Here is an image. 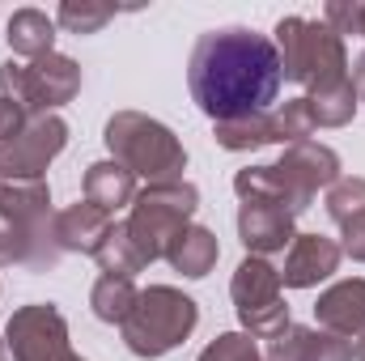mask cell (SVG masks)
Instances as JSON below:
<instances>
[{
    "label": "cell",
    "instance_id": "6da1fadb",
    "mask_svg": "<svg viewBox=\"0 0 365 361\" xmlns=\"http://www.w3.org/2000/svg\"><path fill=\"white\" fill-rule=\"evenodd\" d=\"M280 81H284V68H280L276 43L251 26L204 30L187 60L191 98L212 123L268 111L280 93Z\"/></svg>",
    "mask_w": 365,
    "mask_h": 361
},
{
    "label": "cell",
    "instance_id": "7a4b0ae2",
    "mask_svg": "<svg viewBox=\"0 0 365 361\" xmlns=\"http://www.w3.org/2000/svg\"><path fill=\"white\" fill-rule=\"evenodd\" d=\"M272 43H276V56H280V68H284V81L302 86L306 93L331 90V86L349 81V51H344V39H340L327 21L280 17Z\"/></svg>",
    "mask_w": 365,
    "mask_h": 361
},
{
    "label": "cell",
    "instance_id": "3957f363",
    "mask_svg": "<svg viewBox=\"0 0 365 361\" xmlns=\"http://www.w3.org/2000/svg\"><path fill=\"white\" fill-rule=\"evenodd\" d=\"M106 149L115 162H123L136 179L149 183H182L187 171V149L182 141L153 115L140 111H115L102 132Z\"/></svg>",
    "mask_w": 365,
    "mask_h": 361
},
{
    "label": "cell",
    "instance_id": "277c9868",
    "mask_svg": "<svg viewBox=\"0 0 365 361\" xmlns=\"http://www.w3.org/2000/svg\"><path fill=\"white\" fill-rule=\"evenodd\" d=\"M195 323H200L195 298H187L175 285H149V289H140V298H136V306H132V315L119 332H123L128 353L158 361L166 353H175L195 332Z\"/></svg>",
    "mask_w": 365,
    "mask_h": 361
},
{
    "label": "cell",
    "instance_id": "5b68a950",
    "mask_svg": "<svg viewBox=\"0 0 365 361\" xmlns=\"http://www.w3.org/2000/svg\"><path fill=\"white\" fill-rule=\"evenodd\" d=\"M195 208H200V191L187 179L182 183H149V187L136 191L123 230H128V238L136 243V251H140L145 264L166 260L170 243L191 225Z\"/></svg>",
    "mask_w": 365,
    "mask_h": 361
},
{
    "label": "cell",
    "instance_id": "8992f818",
    "mask_svg": "<svg viewBox=\"0 0 365 361\" xmlns=\"http://www.w3.org/2000/svg\"><path fill=\"white\" fill-rule=\"evenodd\" d=\"M0 93L13 98L26 115H56L64 102L81 93V64L73 56H38V60H4Z\"/></svg>",
    "mask_w": 365,
    "mask_h": 361
},
{
    "label": "cell",
    "instance_id": "52a82bcc",
    "mask_svg": "<svg viewBox=\"0 0 365 361\" xmlns=\"http://www.w3.org/2000/svg\"><path fill=\"white\" fill-rule=\"evenodd\" d=\"M230 298H234V310H238V323L251 340H268L272 345L276 336L293 323L289 319V306L280 298V268H272L268 260L259 255H247L238 268H234V280H230Z\"/></svg>",
    "mask_w": 365,
    "mask_h": 361
},
{
    "label": "cell",
    "instance_id": "ba28073f",
    "mask_svg": "<svg viewBox=\"0 0 365 361\" xmlns=\"http://www.w3.org/2000/svg\"><path fill=\"white\" fill-rule=\"evenodd\" d=\"M4 349L13 361H68V319L51 302H30L9 315L4 323Z\"/></svg>",
    "mask_w": 365,
    "mask_h": 361
},
{
    "label": "cell",
    "instance_id": "9c48e42d",
    "mask_svg": "<svg viewBox=\"0 0 365 361\" xmlns=\"http://www.w3.org/2000/svg\"><path fill=\"white\" fill-rule=\"evenodd\" d=\"M276 179H280V191H284V204L293 213H306L323 187L340 183V153L331 145H319V141L284 145V153L276 162Z\"/></svg>",
    "mask_w": 365,
    "mask_h": 361
},
{
    "label": "cell",
    "instance_id": "30bf717a",
    "mask_svg": "<svg viewBox=\"0 0 365 361\" xmlns=\"http://www.w3.org/2000/svg\"><path fill=\"white\" fill-rule=\"evenodd\" d=\"M68 123L60 115H34L13 141L0 145V179H43L47 166L64 153Z\"/></svg>",
    "mask_w": 365,
    "mask_h": 361
},
{
    "label": "cell",
    "instance_id": "8fae6325",
    "mask_svg": "<svg viewBox=\"0 0 365 361\" xmlns=\"http://www.w3.org/2000/svg\"><path fill=\"white\" fill-rule=\"evenodd\" d=\"M293 221H297V213L284 208V204H272V200H242V208H238V238H242L247 255L268 260L276 251H289V243L297 238Z\"/></svg>",
    "mask_w": 365,
    "mask_h": 361
},
{
    "label": "cell",
    "instance_id": "7c38bea8",
    "mask_svg": "<svg viewBox=\"0 0 365 361\" xmlns=\"http://www.w3.org/2000/svg\"><path fill=\"white\" fill-rule=\"evenodd\" d=\"M340 243L323 238V234H297L284 251V268H280V285L289 289H314L319 280H327L340 268Z\"/></svg>",
    "mask_w": 365,
    "mask_h": 361
},
{
    "label": "cell",
    "instance_id": "4fadbf2b",
    "mask_svg": "<svg viewBox=\"0 0 365 361\" xmlns=\"http://www.w3.org/2000/svg\"><path fill=\"white\" fill-rule=\"evenodd\" d=\"M60 255L64 251H60L56 234H38V230H30V225L0 213V268L17 264V268H30V272H47L56 268Z\"/></svg>",
    "mask_w": 365,
    "mask_h": 361
},
{
    "label": "cell",
    "instance_id": "5bb4252c",
    "mask_svg": "<svg viewBox=\"0 0 365 361\" xmlns=\"http://www.w3.org/2000/svg\"><path fill=\"white\" fill-rule=\"evenodd\" d=\"M314 319L331 336H361L365 332V280L361 276H349V280H336L331 289H323L319 302H314Z\"/></svg>",
    "mask_w": 365,
    "mask_h": 361
},
{
    "label": "cell",
    "instance_id": "9a60e30c",
    "mask_svg": "<svg viewBox=\"0 0 365 361\" xmlns=\"http://www.w3.org/2000/svg\"><path fill=\"white\" fill-rule=\"evenodd\" d=\"M268 361H353V345L344 336L323 332V327L289 323L268 345Z\"/></svg>",
    "mask_w": 365,
    "mask_h": 361
},
{
    "label": "cell",
    "instance_id": "2e32d148",
    "mask_svg": "<svg viewBox=\"0 0 365 361\" xmlns=\"http://www.w3.org/2000/svg\"><path fill=\"white\" fill-rule=\"evenodd\" d=\"M0 213L30 225V230H38V234H56L47 179H0Z\"/></svg>",
    "mask_w": 365,
    "mask_h": 361
},
{
    "label": "cell",
    "instance_id": "e0dca14e",
    "mask_svg": "<svg viewBox=\"0 0 365 361\" xmlns=\"http://www.w3.org/2000/svg\"><path fill=\"white\" fill-rule=\"evenodd\" d=\"M106 234H110V217L102 208H93L90 200H77L64 213H56V243H60V251L93 255Z\"/></svg>",
    "mask_w": 365,
    "mask_h": 361
},
{
    "label": "cell",
    "instance_id": "ac0fdd59",
    "mask_svg": "<svg viewBox=\"0 0 365 361\" xmlns=\"http://www.w3.org/2000/svg\"><path fill=\"white\" fill-rule=\"evenodd\" d=\"M81 191H86V200H90L93 208H102V213L110 217V213H119V208H132V200H136L140 187H136V175H132L123 162L106 158V162H93L90 171H86Z\"/></svg>",
    "mask_w": 365,
    "mask_h": 361
},
{
    "label": "cell",
    "instance_id": "d6986e66",
    "mask_svg": "<svg viewBox=\"0 0 365 361\" xmlns=\"http://www.w3.org/2000/svg\"><path fill=\"white\" fill-rule=\"evenodd\" d=\"M217 260H221V243L204 225H187L179 238L170 243V251H166V264L175 272H182V276H191V280L208 276V272L217 268Z\"/></svg>",
    "mask_w": 365,
    "mask_h": 361
},
{
    "label": "cell",
    "instance_id": "ffe728a7",
    "mask_svg": "<svg viewBox=\"0 0 365 361\" xmlns=\"http://www.w3.org/2000/svg\"><path fill=\"white\" fill-rule=\"evenodd\" d=\"M4 39L13 47V56L38 60L56 51V17H47L43 9H17L4 26Z\"/></svg>",
    "mask_w": 365,
    "mask_h": 361
},
{
    "label": "cell",
    "instance_id": "44dd1931",
    "mask_svg": "<svg viewBox=\"0 0 365 361\" xmlns=\"http://www.w3.org/2000/svg\"><path fill=\"white\" fill-rule=\"evenodd\" d=\"M212 136H217V145H221V149H230V153H247V149L280 145L272 111H259V115H242V119L212 123Z\"/></svg>",
    "mask_w": 365,
    "mask_h": 361
},
{
    "label": "cell",
    "instance_id": "7402d4cb",
    "mask_svg": "<svg viewBox=\"0 0 365 361\" xmlns=\"http://www.w3.org/2000/svg\"><path fill=\"white\" fill-rule=\"evenodd\" d=\"M136 298H140V289L128 276H98L90 289V310L102 323H119L123 327L132 306H136Z\"/></svg>",
    "mask_w": 365,
    "mask_h": 361
},
{
    "label": "cell",
    "instance_id": "603a6c76",
    "mask_svg": "<svg viewBox=\"0 0 365 361\" xmlns=\"http://www.w3.org/2000/svg\"><path fill=\"white\" fill-rule=\"evenodd\" d=\"M93 260H98L102 276H128V280H132L140 268H149V264L140 260V251H136V243L128 238L123 225H110V234L102 238V247L93 251Z\"/></svg>",
    "mask_w": 365,
    "mask_h": 361
},
{
    "label": "cell",
    "instance_id": "cb8c5ba5",
    "mask_svg": "<svg viewBox=\"0 0 365 361\" xmlns=\"http://www.w3.org/2000/svg\"><path fill=\"white\" fill-rule=\"evenodd\" d=\"M306 102H310L319 128H344V123H353V115H357V106H361L353 81H340V86H331V90L306 93Z\"/></svg>",
    "mask_w": 365,
    "mask_h": 361
},
{
    "label": "cell",
    "instance_id": "d4e9b609",
    "mask_svg": "<svg viewBox=\"0 0 365 361\" xmlns=\"http://www.w3.org/2000/svg\"><path fill=\"white\" fill-rule=\"evenodd\" d=\"M272 119H276L280 145H302V141H310V132L319 128V123H314V111H310V102H306V93H302V98H284L272 111Z\"/></svg>",
    "mask_w": 365,
    "mask_h": 361
},
{
    "label": "cell",
    "instance_id": "484cf974",
    "mask_svg": "<svg viewBox=\"0 0 365 361\" xmlns=\"http://www.w3.org/2000/svg\"><path fill=\"white\" fill-rule=\"evenodd\" d=\"M110 17H115V9L102 0H64L56 13V26L68 34H98Z\"/></svg>",
    "mask_w": 365,
    "mask_h": 361
},
{
    "label": "cell",
    "instance_id": "4316f807",
    "mask_svg": "<svg viewBox=\"0 0 365 361\" xmlns=\"http://www.w3.org/2000/svg\"><path fill=\"white\" fill-rule=\"evenodd\" d=\"M357 213H365V179L361 175H349V179H340L336 187H327V217L336 225L353 221Z\"/></svg>",
    "mask_w": 365,
    "mask_h": 361
},
{
    "label": "cell",
    "instance_id": "83f0119b",
    "mask_svg": "<svg viewBox=\"0 0 365 361\" xmlns=\"http://www.w3.org/2000/svg\"><path fill=\"white\" fill-rule=\"evenodd\" d=\"M195 361H268L247 332H221Z\"/></svg>",
    "mask_w": 365,
    "mask_h": 361
},
{
    "label": "cell",
    "instance_id": "f1b7e54d",
    "mask_svg": "<svg viewBox=\"0 0 365 361\" xmlns=\"http://www.w3.org/2000/svg\"><path fill=\"white\" fill-rule=\"evenodd\" d=\"M323 21H327L340 39H349V34L365 39V0H327Z\"/></svg>",
    "mask_w": 365,
    "mask_h": 361
},
{
    "label": "cell",
    "instance_id": "f546056e",
    "mask_svg": "<svg viewBox=\"0 0 365 361\" xmlns=\"http://www.w3.org/2000/svg\"><path fill=\"white\" fill-rule=\"evenodd\" d=\"M340 255H349V260L365 264V213H357L353 221L340 225Z\"/></svg>",
    "mask_w": 365,
    "mask_h": 361
},
{
    "label": "cell",
    "instance_id": "4dcf8cb0",
    "mask_svg": "<svg viewBox=\"0 0 365 361\" xmlns=\"http://www.w3.org/2000/svg\"><path fill=\"white\" fill-rule=\"evenodd\" d=\"M30 119H34V115H26L13 98H4V93H0V145H4V141H13Z\"/></svg>",
    "mask_w": 365,
    "mask_h": 361
},
{
    "label": "cell",
    "instance_id": "1f68e13d",
    "mask_svg": "<svg viewBox=\"0 0 365 361\" xmlns=\"http://www.w3.org/2000/svg\"><path fill=\"white\" fill-rule=\"evenodd\" d=\"M349 81H353V90H357V102H365V51L349 64Z\"/></svg>",
    "mask_w": 365,
    "mask_h": 361
},
{
    "label": "cell",
    "instance_id": "d6a6232c",
    "mask_svg": "<svg viewBox=\"0 0 365 361\" xmlns=\"http://www.w3.org/2000/svg\"><path fill=\"white\" fill-rule=\"evenodd\" d=\"M353 361H365V332L353 340Z\"/></svg>",
    "mask_w": 365,
    "mask_h": 361
},
{
    "label": "cell",
    "instance_id": "836d02e7",
    "mask_svg": "<svg viewBox=\"0 0 365 361\" xmlns=\"http://www.w3.org/2000/svg\"><path fill=\"white\" fill-rule=\"evenodd\" d=\"M0 361H9V349H4V340H0Z\"/></svg>",
    "mask_w": 365,
    "mask_h": 361
},
{
    "label": "cell",
    "instance_id": "e575fe53",
    "mask_svg": "<svg viewBox=\"0 0 365 361\" xmlns=\"http://www.w3.org/2000/svg\"><path fill=\"white\" fill-rule=\"evenodd\" d=\"M68 361H86V357H77V353H73V357H68Z\"/></svg>",
    "mask_w": 365,
    "mask_h": 361
}]
</instances>
